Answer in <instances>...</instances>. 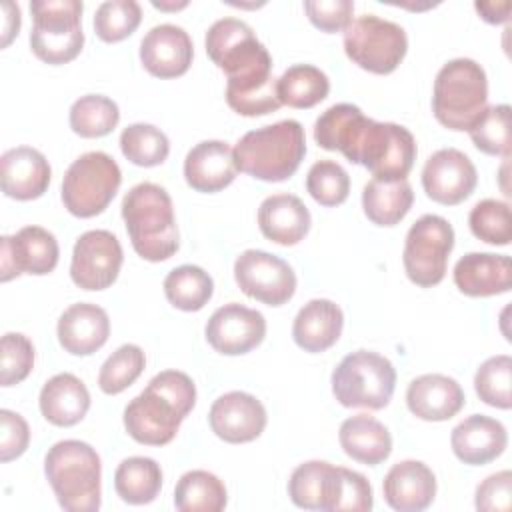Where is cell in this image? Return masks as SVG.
I'll list each match as a JSON object with an SVG mask.
<instances>
[{
    "instance_id": "obj_52",
    "label": "cell",
    "mask_w": 512,
    "mask_h": 512,
    "mask_svg": "<svg viewBox=\"0 0 512 512\" xmlns=\"http://www.w3.org/2000/svg\"><path fill=\"white\" fill-rule=\"evenodd\" d=\"M152 6L158 8V10H170V12H174V10L186 8L188 2H186V0H182V2H162V0L158 2V0H152Z\"/></svg>"
},
{
    "instance_id": "obj_23",
    "label": "cell",
    "mask_w": 512,
    "mask_h": 512,
    "mask_svg": "<svg viewBox=\"0 0 512 512\" xmlns=\"http://www.w3.org/2000/svg\"><path fill=\"white\" fill-rule=\"evenodd\" d=\"M454 284L472 298L504 294L512 288V260L506 254L468 252L454 266Z\"/></svg>"
},
{
    "instance_id": "obj_42",
    "label": "cell",
    "mask_w": 512,
    "mask_h": 512,
    "mask_svg": "<svg viewBox=\"0 0 512 512\" xmlns=\"http://www.w3.org/2000/svg\"><path fill=\"white\" fill-rule=\"evenodd\" d=\"M512 382V358L508 354H498L480 364L474 376V388L478 398L494 408L508 410L512 406L510 396Z\"/></svg>"
},
{
    "instance_id": "obj_13",
    "label": "cell",
    "mask_w": 512,
    "mask_h": 512,
    "mask_svg": "<svg viewBox=\"0 0 512 512\" xmlns=\"http://www.w3.org/2000/svg\"><path fill=\"white\" fill-rule=\"evenodd\" d=\"M234 278L246 296L268 306H282L296 292L292 266L264 250H244L234 262Z\"/></svg>"
},
{
    "instance_id": "obj_41",
    "label": "cell",
    "mask_w": 512,
    "mask_h": 512,
    "mask_svg": "<svg viewBox=\"0 0 512 512\" xmlns=\"http://www.w3.org/2000/svg\"><path fill=\"white\" fill-rule=\"evenodd\" d=\"M468 224L472 234L494 246H506L512 240L510 206L496 198H484L470 210Z\"/></svg>"
},
{
    "instance_id": "obj_27",
    "label": "cell",
    "mask_w": 512,
    "mask_h": 512,
    "mask_svg": "<svg viewBox=\"0 0 512 512\" xmlns=\"http://www.w3.org/2000/svg\"><path fill=\"white\" fill-rule=\"evenodd\" d=\"M290 500L304 510L336 512L340 496V466L310 460L294 468L288 480Z\"/></svg>"
},
{
    "instance_id": "obj_24",
    "label": "cell",
    "mask_w": 512,
    "mask_h": 512,
    "mask_svg": "<svg viewBox=\"0 0 512 512\" xmlns=\"http://www.w3.org/2000/svg\"><path fill=\"white\" fill-rule=\"evenodd\" d=\"M58 342L74 356H88L100 350L110 336V318L104 308L78 302L68 306L58 318Z\"/></svg>"
},
{
    "instance_id": "obj_49",
    "label": "cell",
    "mask_w": 512,
    "mask_h": 512,
    "mask_svg": "<svg viewBox=\"0 0 512 512\" xmlns=\"http://www.w3.org/2000/svg\"><path fill=\"white\" fill-rule=\"evenodd\" d=\"M374 506L372 486L370 482L354 470L340 466V496L336 504L338 510H352V512H370Z\"/></svg>"
},
{
    "instance_id": "obj_31",
    "label": "cell",
    "mask_w": 512,
    "mask_h": 512,
    "mask_svg": "<svg viewBox=\"0 0 512 512\" xmlns=\"http://www.w3.org/2000/svg\"><path fill=\"white\" fill-rule=\"evenodd\" d=\"M338 440L346 456L356 462L376 466L392 452V436L388 428L370 414H356L340 424Z\"/></svg>"
},
{
    "instance_id": "obj_35",
    "label": "cell",
    "mask_w": 512,
    "mask_h": 512,
    "mask_svg": "<svg viewBox=\"0 0 512 512\" xmlns=\"http://www.w3.org/2000/svg\"><path fill=\"white\" fill-rule=\"evenodd\" d=\"M330 92L328 76L312 64H294L276 82L280 104L290 108H312Z\"/></svg>"
},
{
    "instance_id": "obj_10",
    "label": "cell",
    "mask_w": 512,
    "mask_h": 512,
    "mask_svg": "<svg viewBox=\"0 0 512 512\" xmlns=\"http://www.w3.org/2000/svg\"><path fill=\"white\" fill-rule=\"evenodd\" d=\"M122 182L116 160L100 150L78 156L62 178L64 208L78 218H92L106 210Z\"/></svg>"
},
{
    "instance_id": "obj_33",
    "label": "cell",
    "mask_w": 512,
    "mask_h": 512,
    "mask_svg": "<svg viewBox=\"0 0 512 512\" xmlns=\"http://www.w3.org/2000/svg\"><path fill=\"white\" fill-rule=\"evenodd\" d=\"M116 494L134 506L152 502L162 488L160 464L146 456H130L122 460L114 472Z\"/></svg>"
},
{
    "instance_id": "obj_18",
    "label": "cell",
    "mask_w": 512,
    "mask_h": 512,
    "mask_svg": "<svg viewBox=\"0 0 512 512\" xmlns=\"http://www.w3.org/2000/svg\"><path fill=\"white\" fill-rule=\"evenodd\" d=\"M264 404L242 390H232L218 396L208 412L212 432L230 444H244L256 440L266 428Z\"/></svg>"
},
{
    "instance_id": "obj_25",
    "label": "cell",
    "mask_w": 512,
    "mask_h": 512,
    "mask_svg": "<svg viewBox=\"0 0 512 512\" xmlns=\"http://www.w3.org/2000/svg\"><path fill=\"white\" fill-rule=\"evenodd\" d=\"M462 386L444 374H422L408 384V410L428 422H442L456 416L464 406Z\"/></svg>"
},
{
    "instance_id": "obj_26",
    "label": "cell",
    "mask_w": 512,
    "mask_h": 512,
    "mask_svg": "<svg viewBox=\"0 0 512 512\" xmlns=\"http://www.w3.org/2000/svg\"><path fill=\"white\" fill-rule=\"evenodd\" d=\"M234 150L222 140L198 142L184 158V178L196 192H218L236 178Z\"/></svg>"
},
{
    "instance_id": "obj_47",
    "label": "cell",
    "mask_w": 512,
    "mask_h": 512,
    "mask_svg": "<svg viewBox=\"0 0 512 512\" xmlns=\"http://www.w3.org/2000/svg\"><path fill=\"white\" fill-rule=\"evenodd\" d=\"M474 506L482 512H508L512 506V472L500 470L482 480L474 494Z\"/></svg>"
},
{
    "instance_id": "obj_28",
    "label": "cell",
    "mask_w": 512,
    "mask_h": 512,
    "mask_svg": "<svg viewBox=\"0 0 512 512\" xmlns=\"http://www.w3.org/2000/svg\"><path fill=\"white\" fill-rule=\"evenodd\" d=\"M312 218L306 204L294 194H272L258 208L260 232L276 244L294 246L310 230Z\"/></svg>"
},
{
    "instance_id": "obj_34",
    "label": "cell",
    "mask_w": 512,
    "mask_h": 512,
    "mask_svg": "<svg viewBox=\"0 0 512 512\" xmlns=\"http://www.w3.org/2000/svg\"><path fill=\"white\" fill-rule=\"evenodd\" d=\"M228 494L224 482L208 470H190L180 476L174 488V506L180 512H220Z\"/></svg>"
},
{
    "instance_id": "obj_48",
    "label": "cell",
    "mask_w": 512,
    "mask_h": 512,
    "mask_svg": "<svg viewBox=\"0 0 512 512\" xmlns=\"http://www.w3.org/2000/svg\"><path fill=\"white\" fill-rule=\"evenodd\" d=\"M30 442L28 422L12 410H0V460L10 462L22 456Z\"/></svg>"
},
{
    "instance_id": "obj_46",
    "label": "cell",
    "mask_w": 512,
    "mask_h": 512,
    "mask_svg": "<svg viewBox=\"0 0 512 512\" xmlns=\"http://www.w3.org/2000/svg\"><path fill=\"white\" fill-rule=\"evenodd\" d=\"M304 10L310 22L322 32L346 30L352 22L354 2L350 0H306Z\"/></svg>"
},
{
    "instance_id": "obj_36",
    "label": "cell",
    "mask_w": 512,
    "mask_h": 512,
    "mask_svg": "<svg viewBox=\"0 0 512 512\" xmlns=\"http://www.w3.org/2000/svg\"><path fill=\"white\" fill-rule=\"evenodd\" d=\"M212 276L194 264H182L168 272L164 278V294L168 302L184 312L202 310L212 298Z\"/></svg>"
},
{
    "instance_id": "obj_6",
    "label": "cell",
    "mask_w": 512,
    "mask_h": 512,
    "mask_svg": "<svg viewBox=\"0 0 512 512\" xmlns=\"http://www.w3.org/2000/svg\"><path fill=\"white\" fill-rule=\"evenodd\" d=\"M44 472L64 510L96 512L100 508L102 464L98 452L88 442H56L46 452Z\"/></svg>"
},
{
    "instance_id": "obj_11",
    "label": "cell",
    "mask_w": 512,
    "mask_h": 512,
    "mask_svg": "<svg viewBox=\"0 0 512 512\" xmlns=\"http://www.w3.org/2000/svg\"><path fill=\"white\" fill-rule=\"evenodd\" d=\"M408 36L404 28L376 14L354 18L344 30L346 56L372 74H390L404 60Z\"/></svg>"
},
{
    "instance_id": "obj_8",
    "label": "cell",
    "mask_w": 512,
    "mask_h": 512,
    "mask_svg": "<svg viewBox=\"0 0 512 512\" xmlns=\"http://www.w3.org/2000/svg\"><path fill=\"white\" fill-rule=\"evenodd\" d=\"M394 388L392 362L370 350L346 354L332 372V392L346 408L382 410L392 400Z\"/></svg>"
},
{
    "instance_id": "obj_44",
    "label": "cell",
    "mask_w": 512,
    "mask_h": 512,
    "mask_svg": "<svg viewBox=\"0 0 512 512\" xmlns=\"http://www.w3.org/2000/svg\"><path fill=\"white\" fill-rule=\"evenodd\" d=\"M306 190L318 204L338 206L348 198L350 176L338 162L320 160L308 170Z\"/></svg>"
},
{
    "instance_id": "obj_50",
    "label": "cell",
    "mask_w": 512,
    "mask_h": 512,
    "mask_svg": "<svg viewBox=\"0 0 512 512\" xmlns=\"http://www.w3.org/2000/svg\"><path fill=\"white\" fill-rule=\"evenodd\" d=\"M20 30V8L14 2H2V48H6Z\"/></svg>"
},
{
    "instance_id": "obj_40",
    "label": "cell",
    "mask_w": 512,
    "mask_h": 512,
    "mask_svg": "<svg viewBox=\"0 0 512 512\" xmlns=\"http://www.w3.org/2000/svg\"><path fill=\"white\" fill-rule=\"evenodd\" d=\"M474 146L490 156L510 154V106L494 104L486 106L482 116L468 130Z\"/></svg>"
},
{
    "instance_id": "obj_39",
    "label": "cell",
    "mask_w": 512,
    "mask_h": 512,
    "mask_svg": "<svg viewBox=\"0 0 512 512\" xmlns=\"http://www.w3.org/2000/svg\"><path fill=\"white\" fill-rule=\"evenodd\" d=\"M146 366L144 350L136 344H122L114 350L98 372V386L104 394H120L142 374Z\"/></svg>"
},
{
    "instance_id": "obj_21",
    "label": "cell",
    "mask_w": 512,
    "mask_h": 512,
    "mask_svg": "<svg viewBox=\"0 0 512 512\" xmlns=\"http://www.w3.org/2000/svg\"><path fill=\"white\" fill-rule=\"evenodd\" d=\"M508 444V432L496 418L472 414L454 426L450 446L454 456L470 466H482L496 460Z\"/></svg>"
},
{
    "instance_id": "obj_29",
    "label": "cell",
    "mask_w": 512,
    "mask_h": 512,
    "mask_svg": "<svg viewBox=\"0 0 512 512\" xmlns=\"http://www.w3.org/2000/svg\"><path fill=\"white\" fill-rule=\"evenodd\" d=\"M342 326L344 314L340 306L326 298H314L298 310L292 324V336L304 352L316 354L338 342Z\"/></svg>"
},
{
    "instance_id": "obj_22",
    "label": "cell",
    "mask_w": 512,
    "mask_h": 512,
    "mask_svg": "<svg viewBox=\"0 0 512 512\" xmlns=\"http://www.w3.org/2000/svg\"><path fill=\"white\" fill-rule=\"evenodd\" d=\"M382 492L392 510L420 512L426 510L436 496V476L420 460H402L386 472Z\"/></svg>"
},
{
    "instance_id": "obj_4",
    "label": "cell",
    "mask_w": 512,
    "mask_h": 512,
    "mask_svg": "<svg viewBox=\"0 0 512 512\" xmlns=\"http://www.w3.org/2000/svg\"><path fill=\"white\" fill-rule=\"evenodd\" d=\"M122 218L136 254L148 262H162L176 254L178 226L170 194L154 184L140 182L122 198Z\"/></svg>"
},
{
    "instance_id": "obj_1",
    "label": "cell",
    "mask_w": 512,
    "mask_h": 512,
    "mask_svg": "<svg viewBox=\"0 0 512 512\" xmlns=\"http://www.w3.org/2000/svg\"><path fill=\"white\" fill-rule=\"evenodd\" d=\"M206 54L224 70L226 102L240 116H264L282 104L276 94L272 56L254 30L238 18H220L206 32Z\"/></svg>"
},
{
    "instance_id": "obj_3",
    "label": "cell",
    "mask_w": 512,
    "mask_h": 512,
    "mask_svg": "<svg viewBox=\"0 0 512 512\" xmlns=\"http://www.w3.org/2000/svg\"><path fill=\"white\" fill-rule=\"evenodd\" d=\"M196 404V386L180 370L156 374L124 408V428L130 438L148 446L174 440L182 420Z\"/></svg>"
},
{
    "instance_id": "obj_19",
    "label": "cell",
    "mask_w": 512,
    "mask_h": 512,
    "mask_svg": "<svg viewBox=\"0 0 512 512\" xmlns=\"http://www.w3.org/2000/svg\"><path fill=\"white\" fill-rule=\"evenodd\" d=\"M194 48L188 32L176 24H158L140 42V62L156 78H176L188 72Z\"/></svg>"
},
{
    "instance_id": "obj_12",
    "label": "cell",
    "mask_w": 512,
    "mask_h": 512,
    "mask_svg": "<svg viewBox=\"0 0 512 512\" xmlns=\"http://www.w3.org/2000/svg\"><path fill=\"white\" fill-rule=\"evenodd\" d=\"M454 248V228L438 214L420 216L408 230L404 240L402 264L406 276L422 288L442 282L446 262Z\"/></svg>"
},
{
    "instance_id": "obj_20",
    "label": "cell",
    "mask_w": 512,
    "mask_h": 512,
    "mask_svg": "<svg viewBox=\"0 0 512 512\" xmlns=\"http://www.w3.org/2000/svg\"><path fill=\"white\" fill-rule=\"evenodd\" d=\"M50 164L46 156L30 146H16L0 158V186L8 198H40L50 184Z\"/></svg>"
},
{
    "instance_id": "obj_7",
    "label": "cell",
    "mask_w": 512,
    "mask_h": 512,
    "mask_svg": "<svg viewBox=\"0 0 512 512\" xmlns=\"http://www.w3.org/2000/svg\"><path fill=\"white\" fill-rule=\"evenodd\" d=\"M488 104V78L472 58L446 62L434 80L432 112L448 130H470Z\"/></svg>"
},
{
    "instance_id": "obj_5",
    "label": "cell",
    "mask_w": 512,
    "mask_h": 512,
    "mask_svg": "<svg viewBox=\"0 0 512 512\" xmlns=\"http://www.w3.org/2000/svg\"><path fill=\"white\" fill-rule=\"evenodd\" d=\"M234 150L236 168L264 182L290 178L306 154V136L298 120H280L246 132Z\"/></svg>"
},
{
    "instance_id": "obj_38",
    "label": "cell",
    "mask_w": 512,
    "mask_h": 512,
    "mask_svg": "<svg viewBox=\"0 0 512 512\" xmlns=\"http://www.w3.org/2000/svg\"><path fill=\"white\" fill-rule=\"evenodd\" d=\"M120 150L132 164L150 168V166L162 164L168 158L170 142L160 128L152 124L136 122L122 130Z\"/></svg>"
},
{
    "instance_id": "obj_43",
    "label": "cell",
    "mask_w": 512,
    "mask_h": 512,
    "mask_svg": "<svg viewBox=\"0 0 512 512\" xmlns=\"http://www.w3.org/2000/svg\"><path fill=\"white\" fill-rule=\"evenodd\" d=\"M142 20V8L136 0H106L94 12V30L104 42L128 38Z\"/></svg>"
},
{
    "instance_id": "obj_32",
    "label": "cell",
    "mask_w": 512,
    "mask_h": 512,
    "mask_svg": "<svg viewBox=\"0 0 512 512\" xmlns=\"http://www.w3.org/2000/svg\"><path fill=\"white\" fill-rule=\"evenodd\" d=\"M414 192L408 180L372 178L362 190V208L376 226L398 224L412 208Z\"/></svg>"
},
{
    "instance_id": "obj_9",
    "label": "cell",
    "mask_w": 512,
    "mask_h": 512,
    "mask_svg": "<svg viewBox=\"0 0 512 512\" xmlns=\"http://www.w3.org/2000/svg\"><path fill=\"white\" fill-rule=\"evenodd\" d=\"M82 2L78 0H32V52L48 64L74 60L84 46Z\"/></svg>"
},
{
    "instance_id": "obj_15",
    "label": "cell",
    "mask_w": 512,
    "mask_h": 512,
    "mask_svg": "<svg viewBox=\"0 0 512 512\" xmlns=\"http://www.w3.org/2000/svg\"><path fill=\"white\" fill-rule=\"evenodd\" d=\"M58 240L42 226H24L12 236L0 238V280L20 274L44 276L58 264Z\"/></svg>"
},
{
    "instance_id": "obj_37",
    "label": "cell",
    "mask_w": 512,
    "mask_h": 512,
    "mask_svg": "<svg viewBox=\"0 0 512 512\" xmlns=\"http://www.w3.org/2000/svg\"><path fill=\"white\" fill-rule=\"evenodd\" d=\"M70 128L82 138H100L110 134L120 122L118 104L102 94L80 96L70 106Z\"/></svg>"
},
{
    "instance_id": "obj_14",
    "label": "cell",
    "mask_w": 512,
    "mask_h": 512,
    "mask_svg": "<svg viewBox=\"0 0 512 512\" xmlns=\"http://www.w3.org/2000/svg\"><path fill=\"white\" fill-rule=\"evenodd\" d=\"M122 260V246L112 232L88 230L74 244L70 278L82 290H104L118 278Z\"/></svg>"
},
{
    "instance_id": "obj_16",
    "label": "cell",
    "mask_w": 512,
    "mask_h": 512,
    "mask_svg": "<svg viewBox=\"0 0 512 512\" xmlns=\"http://www.w3.org/2000/svg\"><path fill=\"white\" fill-rule=\"evenodd\" d=\"M478 182L476 166L458 148H440L422 168V186L430 200L454 206L466 200Z\"/></svg>"
},
{
    "instance_id": "obj_30",
    "label": "cell",
    "mask_w": 512,
    "mask_h": 512,
    "mask_svg": "<svg viewBox=\"0 0 512 512\" xmlns=\"http://www.w3.org/2000/svg\"><path fill=\"white\" fill-rule=\"evenodd\" d=\"M40 412L54 426L78 424L90 408V392L86 384L70 374L62 372L46 380L40 390Z\"/></svg>"
},
{
    "instance_id": "obj_17",
    "label": "cell",
    "mask_w": 512,
    "mask_h": 512,
    "mask_svg": "<svg viewBox=\"0 0 512 512\" xmlns=\"http://www.w3.org/2000/svg\"><path fill=\"white\" fill-rule=\"evenodd\" d=\"M204 334L216 352L226 356H240L264 340L266 320L258 310L230 302L212 312Z\"/></svg>"
},
{
    "instance_id": "obj_2",
    "label": "cell",
    "mask_w": 512,
    "mask_h": 512,
    "mask_svg": "<svg viewBox=\"0 0 512 512\" xmlns=\"http://www.w3.org/2000/svg\"><path fill=\"white\" fill-rule=\"evenodd\" d=\"M322 142L326 150L342 152L378 180H406L418 152L408 128L366 118L354 104H344L326 116Z\"/></svg>"
},
{
    "instance_id": "obj_45",
    "label": "cell",
    "mask_w": 512,
    "mask_h": 512,
    "mask_svg": "<svg viewBox=\"0 0 512 512\" xmlns=\"http://www.w3.org/2000/svg\"><path fill=\"white\" fill-rule=\"evenodd\" d=\"M34 368V346L20 332H8L0 342V384H20Z\"/></svg>"
},
{
    "instance_id": "obj_51",
    "label": "cell",
    "mask_w": 512,
    "mask_h": 512,
    "mask_svg": "<svg viewBox=\"0 0 512 512\" xmlns=\"http://www.w3.org/2000/svg\"><path fill=\"white\" fill-rule=\"evenodd\" d=\"M474 8L480 14V18L486 20L488 24H502V22H508L512 4L508 0H504V2H476Z\"/></svg>"
}]
</instances>
